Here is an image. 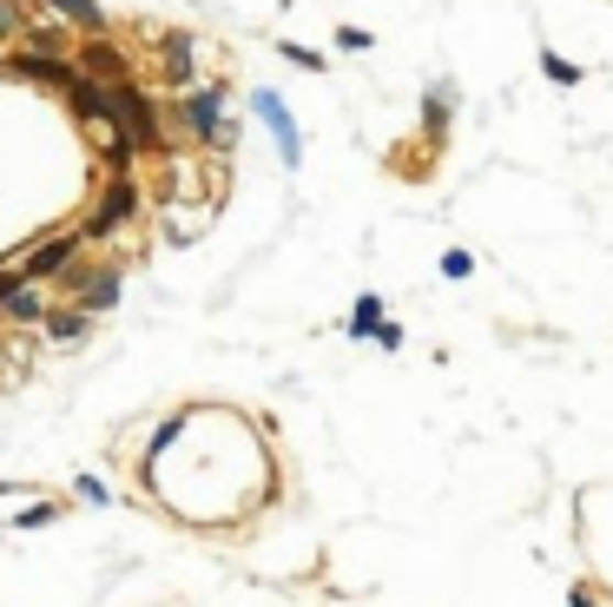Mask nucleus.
<instances>
[{"label": "nucleus", "mask_w": 613, "mask_h": 607, "mask_svg": "<svg viewBox=\"0 0 613 607\" xmlns=\"http://www.w3.org/2000/svg\"><path fill=\"white\" fill-rule=\"evenodd\" d=\"M99 165H106V172H132V165H139L132 132H106V139H99Z\"/></svg>", "instance_id": "obj_16"}, {"label": "nucleus", "mask_w": 613, "mask_h": 607, "mask_svg": "<svg viewBox=\"0 0 613 607\" xmlns=\"http://www.w3.org/2000/svg\"><path fill=\"white\" fill-rule=\"evenodd\" d=\"M13 284H20V264H0V311H7V297H13Z\"/></svg>", "instance_id": "obj_24"}, {"label": "nucleus", "mask_w": 613, "mask_h": 607, "mask_svg": "<svg viewBox=\"0 0 613 607\" xmlns=\"http://www.w3.org/2000/svg\"><path fill=\"white\" fill-rule=\"evenodd\" d=\"M106 132H132L139 152H165V112H158V99L132 73L112 79V119H106Z\"/></svg>", "instance_id": "obj_2"}, {"label": "nucleus", "mask_w": 613, "mask_h": 607, "mask_svg": "<svg viewBox=\"0 0 613 607\" xmlns=\"http://www.w3.org/2000/svg\"><path fill=\"white\" fill-rule=\"evenodd\" d=\"M40 330H46V344H79V337L92 330V311H79V304L53 297V304H46V317H40Z\"/></svg>", "instance_id": "obj_10"}, {"label": "nucleus", "mask_w": 613, "mask_h": 607, "mask_svg": "<svg viewBox=\"0 0 613 607\" xmlns=\"http://www.w3.org/2000/svg\"><path fill=\"white\" fill-rule=\"evenodd\" d=\"M7 66L20 73V79H33V86H66L79 66H73V53H26V46H7Z\"/></svg>", "instance_id": "obj_8"}, {"label": "nucleus", "mask_w": 613, "mask_h": 607, "mask_svg": "<svg viewBox=\"0 0 613 607\" xmlns=\"http://www.w3.org/2000/svg\"><path fill=\"white\" fill-rule=\"evenodd\" d=\"M73 66H79V73H92V79H106V86L132 73V66H125V53L112 46V33H86V40H79V53H73Z\"/></svg>", "instance_id": "obj_9"}, {"label": "nucleus", "mask_w": 613, "mask_h": 607, "mask_svg": "<svg viewBox=\"0 0 613 607\" xmlns=\"http://www.w3.org/2000/svg\"><path fill=\"white\" fill-rule=\"evenodd\" d=\"M13 46H26V53H66V46H73V26H40V20H26V33H20Z\"/></svg>", "instance_id": "obj_15"}, {"label": "nucleus", "mask_w": 613, "mask_h": 607, "mask_svg": "<svg viewBox=\"0 0 613 607\" xmlns=\"http://www.w3.org/2000/svg\"><path fill=\"white\" fill-rule=\"evenodd\" d=\"M541 73H548L555 86H581V66H574V59H561L555 46H541Z\"/></svg>", "instance_id": "obj_19"}, {"label": "nucleus", "mask_w": 613, "mask_h": 607, "mask_svg": "<svg viewBox=\"0 0 613 607\" xmlns=\"http://www.w3.org/2000/svg\"><path fill=\"white\" fill-rule=\"evenodd\" d=\"M376 344H383V350H403V324L383 317V324H376Z\"/></svg>", "instance_id": "obj_23"}, {"label": "nucleus", "mask_w": 613, "mask_h": 607, "mask_svg": "<svg viewBox=\"0 0 613 607\" xmlns=\"http://www.w3.org/2000/svg\"><path fill=\"white\" fill-rule=\"evenodd\" d=\"M225 106H231V86H225V79H205V86H185V93H178V126H185V139H191V145H205V152H218V145H231V126H225Z\"/></svg>", "instance_id": "obj_3"}, {"label": "nucleus", "mask_w": 613, "mask_h": 607, "mask_svg": "<svg viewBox=\"0 0 613 607\" xmlns=\"http://www.w3.org/2000/svg\"><path fill=\"white\" fill-rule=\"evenodd\" d=\"M469 271H475L469 251H442V278H469Z\"/></svg>", "instance_id": "obj_21"}, {"label": "nucleus", "mask_w": 613, "mask_h": 607, "mask_svg": "<svg viewBox=\"0 0 613 607\" xmlns=\"http://www.w3.org/2000/svg\"><path fill=\"white\" fill-rule=\"evenodd\" d=\"M59 93H66V106H73V119H79V126H99V132H106V119H112V86H106V79L73 73Z\"/></svg>", "instance_id": "obj_7"}, {"label": "nucleus", "mask_w": 613, "mask_h": 607, "mask_svg": "<svg viewBox=\"0 0 613 607\" xmlns=\"http://www.w3.org/2000/svg\"><path fill=\"white\" fill-rule=\"evenodd\" d=\"M284 59H297L304 73H324V53H310V46H297V40H284Z\"/></svg>", "instance_id": "obj_20"}, {"label": "nucleus", "mask_w": 613, "mask_h": 607, "mask_svg": "<svg viewBox=\"0 0 613 607\" xmlns=\"http://www.w3.org/2000/svg\"><path fill=\"white\" fill-rule=\"evenodd\" d=\"M53 20H73V33L86 40V33H112V20H106V7L99 0H40Z\"/></svg>", "instance_id": "obj_12"}, {"label": "nucleus", "mask_w": 613, "mask_h": 607, "mask_svg": "<svg viewBox=\"0 0 613 607\" xmlns=\"http://www.w3.org/2000/svg\"><path fill=\"white\" fill-rule=\"evenodd\" d=\"M568 607H594V595H588V588H574V595H568Z\"/></svg>", "instance_id": "obj_25"}, {"label": "nucleus", "mask_w": 613, "mask_h": 607, "mask_svg": "<svg viewBox=\"0 0 613 607\" xmlns=\"http://www.w3.org/2000/svg\"><path fill=\"white\" fill-rule=\"evenodd\" d=\"M33 13H40V0H0V46H13Z\"/></svg>", "instance_id": "obj_17"}, {"label": "nucleus", "mask_w": 613, "mask_h": 607, "mask_svg": "<svg viewBox=\"0 0 613 607\" xmlns=\"http://www.w3.org/2000/svg\"><path fill=\"white\" fill-rule=\"evenodd\" d=\"M46 304H53V297H46V291H40L33 278H20L0 317H7V330H26V324H40V317H46Z\"/></svg>", "instance_id": "obj_11"}, {"label": "nucleus", "mask_w": 613, "mask_h": 607, "mask_svg": "<svg viewBox=\"0 0 613 607\" xmlns=\"http://www.w3.org/2000/svg\"><path fill=\"white\" fill-rule=\"evenodd\" d=\"M139 205H145V185H139V172H106V185H99V205H92V212H86V225H79L86 251L112 245V231H125V225L139 218Z\"/></svg>", "instance_id": "obj_1"}, {"label": "nucleus", "mask_w": 613, "mask_h": 607, "mask_svg": "<svg viewBox=\"0 0 613 607\" xmlns=\"http://www.w3.org/2000/svg\"><path fill=\"white\" fill-rule=\"evenodd\" d=\"M53 284H59L66 304H79V311H92V317H106V311L119 304V264H86V251H79Z\"/></svg>", "instance_id": "obj_4"}, {"label": "nucleus", "mask_w": 613, "mask_h": 607, "mask_svg": "<svg viewBox=\"0 0 613 607\" xmlns=\"http://www.w3.org/2000/svg\"><path fill=\"white\" fill-rule=\"evenodd\" d=\"M79 251H86L79 225H73V231H53V238H40V245L20 258V278H33V284H53V278H59V271H66Z\"/></svg>", "instance_id": "obj_5"}, {"label": "nucleus", "mask_w": 613, "mask_h": 607, "mask_svg": "<svg viewBox=\"0 0 613 607\" xmlns=\"http://www.w3.org/2000/svg\"><path fill=\"white\" fill-rule=\"evenodd\" d=\"M198 40L185 33V26H165L158 33V79L172 86V93H185V86H198Z\"/></svg>", "instance_id": "obj_6"}, {"label": "nucleus", "mask_w": 613, "mask_h": 607, "mask_svg": "<svg viewBox=\"0 0 613 607\" xmlns=\"http://www.w3.org/2000/svg\"><path fill=\"white\" fill-rule=\"evenodd\" d=\"M376 324H383V297H376V291H363V297H357V311H350V337H376Z\"/></svg>", "instance_id": "obj_18"}, {"label": "nucleus", "mask_w": 613, "mask_h": 607, "mask_svg": "<svg viewBox=\"0 0 613 607\" xmlns=\"http://www.w3.org/2000/svg\"><path fill=\"white\" fill-rule=\"evenodd\" d=\"M337 46H343V53H363V46H370V33H363V26H343V33H337Z\"/></svg>", "instance_id": "obj_22"}, {"label": "nucleus", "mask_w": 613, "mask_h": 607, "mask_svg": "<svg viewBox=\"0 0 613 607\" xmlns=\"http://www.w3.org/2000/svg\"><path fill=\"white\" fill-rule=\"evenodd\" d=\"M258 112L271 119V132H277V145H284V165H297V159H304V139H297V126H291L284 99H277V93H258Z\"/></svg>", "instance_id": "obj_13"}, {"label": "nucleus", "mask_w": 613, "mask_h": 607, "mask_svg": "<svg viewBox=\"0 0 613 607\" xmlns=\"http://www.w3.org/2000/svg\"><path fill=\"white\" fill-rule=\"evenodd\" d=\"M449 112H456V86H449V79H436V86H429V99H423V132H429V139H442V132H449Z\"/></svg>", "instance_id": "obj_14"}]
</instances>
